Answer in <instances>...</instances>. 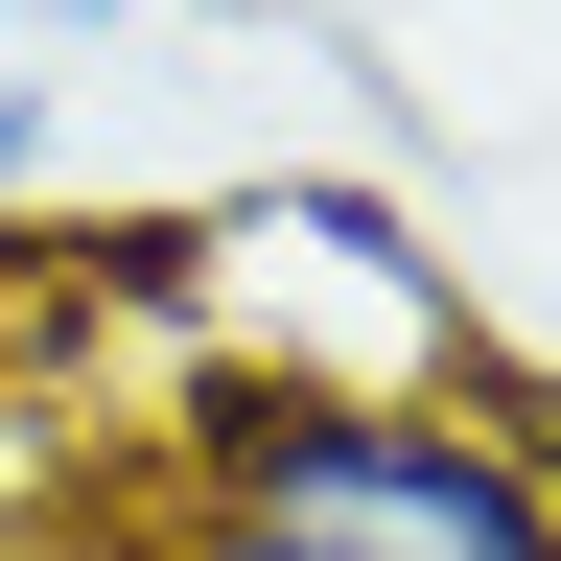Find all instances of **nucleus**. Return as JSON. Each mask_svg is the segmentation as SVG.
I'll use <instances>...</instances> for the list:
<instances>
[{
	"label": "nucleus",
	"instance_id": "obj_5",
	"mask_svg": "<svg viewBox=\"0 0 561 561\" xmlns=\"http://www.w3.org/2000/svg\"><path fill=\"white\" fill-rule=\"evenodd\" d=\"M491 398H515V445H538V491H561V375H491Z\"/></svg>",
	"mask_w": 561,
	"mask_h": 561
},
{
	"label": "nucleus",
	"instance_id": "obj_1",
	"mask_svg": "<svg viewBox=\"0 0 561 561\" xmlns=\"http://www.w3.org/2000/svg\"><path fill=\"white\" fill-rule=\"evenodd\" d=\"M164 561H561V491L491 375L351 398V375L210 351L164 421Z\"/></svg>",
	"mask_w": 561,
	"mask_h": 561
},
{
	"label": "nucleus",
	"instance_id": "obj_4",
	"mask_svg": "<svg viewBox=\"0 0 561 561\" xmlns=\"http://www.w3.org/2000/svg\"><path fill=\"white\" fill-rule=\"evenodd\" d=\"M47 164V70H0V187H24Z\"/></svg>",
	"mask_w": 561,
	"mask_h": 561
},
{
	"label": "nucleus",
	"instance_id": "obj_6",
	"mask_svg": "<svg viewBox=\"0 0 561 561\" xmlns=\"http://www.w3.org/2000/svg\"><path fill=\"white\" fill-rule=\"evenodd\" d=\"M0 561H24V538H0Z\"/></svg>",
	"mask_w": 561,
	"mask_h": 561
},
{
	"label": "nucleus",
	"instance_id": "obj_2",
	"mask_svg": "<svg viewBox=\"0 0 561 561\" xmlns=\"http://www.w3.org/2000/svg\"><path fill=\"white\" fill-rule=\"evenodd\" d=\"M305 280H351V305H375V351H398L421 398H445V375H491V328H468L445 234H421L375 164H257L234 210H187V305H234V351H280V328H305Z\"/></svg>",
	"mask_w": 561,
	"mask_h": 561
},
{
	"label": "nucleus",
	"instance_id": "obj_3",
	"mask_svg": "<svg viewBox=\"0 0 561 561\" xmlns=\"http://www.w3.org/2000/svg\"><path fill=\"white\" fill-rule=\"evenodd\" d=\"M0 24H257V0H0Z\"/></svg>",
	"mask_w": 561,
	"mask_h": 561
}]
</instances>
